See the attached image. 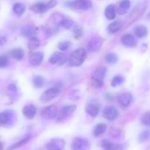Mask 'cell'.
<instances>
[{"instance_id":"2","label":"cell","mask_w":150,"mask_h":150,"mask_svg":"<svg viewBox=\"0 0 150 150\" xmlns=\"http://www.w3.org/2000/svg\"><path fill=\"white\" fill-rule=\"evenodd\" d=\"M106 74V68L105 67H98L92 76V86L95 89H99L103 86V79Z\"/></svg>"},{"instance_id":"11","label":"cell","mask_w":150,"mask_h":150,"mask_svg":"<svg viewBox=\"0 0 150 150\" xmlns=\"http://www.w3.org/2000/svg\"><path fill=\"white\" fill-rule=\"evenodd\" d=\"M65 145V142L62 139H53L48 142L46 149L48 150H62Z\"/></svg>"},{"instance_id":"22","label":"cell","mask_w":150,"mask_h":150,"mask_svg":"<svg viewBox=\"0 0 150 150\" xmlns=\"http://www.w3.org/2000/svg\"><path fill=\"white\" fill-rule=\"evenodd\" d=\"M130 0H122L120 2V5H119L118 10H117V13L119 15H124L129 10L130 7Z\"/></svg>"},{"instance_id":"28","label":"cell","mask_w":150,"mask_h":150,"mask_svg":"<svg viewBox=\"0 0 150 150\" xmlns=\"http://www.w3.org/2000/svg\"><path fill=\"white\" fill-rule=\"evenodd\" d=\"M11 56L15 59L18 60V61H21L24 57V51L20 48H15L11 51Z\"/></svg>"},{"instance_id":"15","label":"cell","mask_w":150,"mask_h":150,"mask_svg":"<svg viewBox=\"0 0 150 150\" xmlns=\"http://www.w3.org/2000/svg\"><path fill=\"white\" fill-rule=\"evenodd\" d=\"M146 7H147V3L146 2H143L138 5L130 14V18H131V21H133L136 20L139 17H140L144 13Z\"/></svg>"},{"instance_id":"17","label":"cell","mask_w":150,"mask_h":150,"mask_svg":"<svg viewBox=\"0 0 150 150\" xmlns=\"http://www.w3.org/2000/svg\"><path fill=\"white\" fill-rule=\"evenodd\" d=\"M133 101V96L129 92L120 94L118 96V102L121 105L124 107H127L130 105Z\"/></svg>"},{"instance_id":"14","label":"cell","mask_w":150,"mask_h":150,"mask_svg":"<svg viewBox=\"0 0 150 150\" xmlns=\"http://www.w3.org/2000/svg\"><path fill=\"white\" fill-rule=\"evenodd\" d=\"M48 62L52 64H59V65H62L66 62V58L64 54H63V53L57 51V52L54 53L51 56V57L48 59Z\"/></svg>"},{"instance_id":"16","label":"cell","mask_w":150,"mask_h":150,"mask_svg":"<svg viewBox=\"0 0 150 150\" xmlns=\"http://www.w3.org/2000/svg\"><path fill=\"white\" fill-rule=\"evenodd\" d=\"M101 146L103 150H123L124 146L120 144H114L108 139L102 141Z\"/></svg>"},{"instance_id":"35","label":"cell","mask_w":150,"mask_h":150,"mask_svg":"<svg viewBox=\"0 0 150 150\" xmlns=\"http://www.w3.org/2000/svg\"><path fill=\"white\" fill-rule=\"evenodd\" d=\"M150 138V130H145L142 131L139 136V141L141 143L145 142L147 141Z\"/></svg>"},{"instance_id":"36","label":"cell","mask_w":150,"mask_h":150,"mask_svg":"<svg viewBox=\"0 0 150 150\" xmlns=\"http://www.w3.org/2000/svg\"><path fill=\"white\" fill-rule=\"evenodd\" d=\"M70 42L68 40H64L61 41L58 43V48L60 51H64L66 50H67L69 48V47L70 46Z\"/></svg>"},{"instance_id":"9","label":"cell","mask_w":150,"mask_h":150,"mask_svg":"<svg viewBox=\"0 0 150 150\" xmlns=\"http://www.w3.org/2000/svg\"><path fill=\"white\" fill-rule=\"evenodd\" d=\"M103 42V40L100 37H95L92 38L87 43V50L90 52H95L100 50Z\"/></svg>"},{"instance_id":"33","label":"cell","mask_w":150,"mask_h":150,"mask_svg":"<svg viewBox=\"0 0 150 150\" xmlns=\"http://www.w3.org/2000/svg\"><path fill=\"white\" fill-rule=\"evenodd\" d=\"M125 78L122 76H116L111 80V86L113 87H116V86H119V85L122 84L124 83Z\"/></svg>"},{"instance_id":"41","label":"cell","mask_w":150,"mask_h":150,"mask_svg":"<svg viewBox=\"0 0 150 150\" xmlns=\"http://www.w3.org/2000/svg\"><path fill=\"white\" fill-rule=\"evenodd\" d=\"M73 33H74L75 38H79L82 35V29L81 28H76L73 30Z\"/></svg>"},{"instance_id":"27","label":"cell","mask_w":150,"mask_h":150,"mask_svg":"<svg viewBox=\"0 0 150 150\" xmlns=\"http://www.w3.org/2000/svg\"><path fill=\"white\" fill-rule=\"evenodd\" d=\"M40 41L36 37H32V38H29V41H28L27 46L30 51H35V49L38 48L40 46Z\"/></svg>"},{"instance_id":"10","label":"cell","mask_w":150,"mask_h":150,"mask_svg":"<svg viewBox=\"0 0 150 150\" xmlns=\"http://www.w3.org/2000/svg\"><path fill=\"white\" fill-rule=\"evenodd\" d=\"M121 42L127 48H135L138 44L136 38L131 34H125L121 37Z\"/></svg>"},{"instance_id":"24","label":"cell","mask_w":150,"mask_h":150,"mask_svg":"<svg viewBox=\"0 0 150 150\" xmlns=\"http://www.w3.org/2000/svg\"><path fill=\"white\" fill-rule=\"evenodd\" d=\"M123 23L121 21H116L112 22L111 23H110L108 26V32L111 34H115L117 32L121 29V28L122 27Z\"/></svg>"},{"instance_id":"39","label":"cell","mask_w":150,"mask_h":150,"mask_svg":"<svg viewBox=\"0 0 150 150\" xmlns=\"http://www.w3.org/2000/svg\"><path fill=\"white\" fill-rule=\"evenodd\" d=\"M9 64V59L5 56H0V68H4Z\"/></svg>"},{"instance_id":"45","label":"cell","mask_w":150,"mask_h":150,"mask_svg":"<svg viewBox=\"0 0 150 150\" xmlns=\"http://www.w3.org/2000/svg\"><path fill=\"white\" fill-rule=\"evenodd\" d=\"M148 18L150 19V13H149V14H148Z\"/></svg>"},{"instance_id":"29","label":"cell","mask_w":150,"mask_h":150,"mask_svg":"<svg viewBox=\"0 0 150 150\" xmlns=\"http://www.w3.org/2000/svg\"><path fill=\"white\" fill-rule=\"evenodd\" d=\"M32 83L33 86L37 89H40L45 84V80L43 78L40 76H36L32 79Z\"/></svg>"},{"instance_id":"43","label":"cell","mask_w":150,"mask_h":150,"mask_svg":"<svg viewBox=\"0 0 150 150\" xmlns=\"http://www.w3.org/2000/svg\"><path fill=\"white\" fill-rule=\"evenodd\" d=\"M57 1H56V0H50L48 2H47V4H48V7H49L50 9L55 7V6L57 5Z\"/></svg>"},{"instance_id":"21","label":"cell","mask_w":150,"mask_h":150,"mask_svg":"<svg viewBox=\"0 0 150 150\" xmlns=\"http://www.w3.org/2000/svg\"><path fill=\"white\" fill-rule=\"evenodd\" d=\"M85 111L91 117H95L99 113V108L98 105L94 103H88L85 107Z\"/></svg>"},{"instance_id":"32","label":"cell","mask_w":150,"mask_h":150,"mask_svg":"<svg viewBox=\"0 0 150 150\" xmlns=\"http://www.w3.org/2000/svg\"><path fill=\"white\" fill-rule=\"evenodd\" d=\"M29 139H30V135H26V136H25L23 139H22L21 140H20L19 142H16V144H14L13 145H12V146H10V149H17V148H18V147H20V146H23V145L26 144L29 142Z\"/></svg>"},{"instance_id":"18","label":"cell","mask_w":150,"mask_h":150,"mask_svg":"<svg viewBox=\"0 0 150 150\" xmlns=\"http://www.w3.org/2000/svg\"><path fill=\"white\" fill-rule=\"evenodd\" d=\"M23 114L28 120H32L36 115L37 108L33 105H26L23 108Z\"/></svg>"},{"instance_id":"4","label":"cell","mask_w":150,"mask_h":150,"mask_svg":"<svg viewBox=\"0 0 150 150\" xmlns=\"http://www.w3.org/2000/svg\"><path fill=\"white\" fill-rule=\"evenodd\" d=\"M92 5L91 0H74L73 1H70L67 4L69 7H71L74 10H83V11L90 9Z\"/></svg>"},{"instance_id":"1","label":"cell","mask_w":150,"mask_h":150,"mask_svg":"<svg viewBox=\"0 0 150 150\" xmlns=\"http://www.w3.org/2000/svg\"><path fill=\"white\" fill-rule=\"evenodd\" d=\"M86 57V51L84 48H79L70 54L68 59L69 65L71 67H79L81 65Z\"/></svg>"},{"instance_id":"3","label":"cell","mask_w":150,"mask_h":150,"mask_svg":"<svg viewBox=\"0 0 150 150\" xmlns=\"http://www.w3.org/2000/svg\"><path fill=\"white\" fill-rule=\"evenodd\" d=\"M61 93V89L59 86H53L45 90L41 95L40 98V100L42 103H47L52 100L55 99L59 94Z\"/></svg>"},{"instance_id":"42","label":"cell","mask_w":150,"mask_h":150,"mask_svg":"<svg viewBox=\"0 0 150 150\" xmlns=\"http://www.w3.org/2000/svg\"><path fill=\"white\" fill-rule=\"evenodd\" d=\"M8 90L13 93H16L17 92V86L14 83H11L8 86Z\"/></svg>"},{"instance_id":"23","label":"cell","mask_w":150,"mask_h":150,"mask_svg":"<svg viewBox=\"0 0 150 150\" xmlns=\"http://www.w3.org/2000/svg\"><path fill=\"white\" fill-rule=\"evenodd\" d=\"M105 16L108 20H114L116 18V7L114 4H109L105 10Z\"/></svg>"},{"instance_id":"44","label":"cell","mask_w":150,"mask_h":150,"mask_svg":"<svg viewBox=\"0 0 150 150\" xmlns=\"http://www.w3.org/2000/svg\"><path fill=\"white\" fill-rule=\"evenodd\" d=\"M7 42V38L4 35H0V45H3Z\"/></svg>"},{"instance_id":"34","label":"cell","mask_w":150,"mask_h":150,"mask_svg":"<svg viewBox=\"0 0 150 150\" xmlns=\"http://www.w3.org/2000/svg\"><path fill=\"white\" fill-rule=\"evenodd\" d=\"M60 25H61L62 27H64V29H71L72 27L74 25V21L71 19H68V18H64L62 19V21L60 23Z\"/></svg>"},{"instance_id":"6","label":"cell","mask_w":150,"mask_h":150,"mask_svg":"<svg viewBox=\"0 0 150 150\" xmlns=\"http://www.w3.org/2000/svg\"><path fill=\"white\" fill-rule=\"evenodd\" d=\"M76 108H77V106L75 105H65V106L62 107L59 112L58 115H57V122H60L66 120L67 117H70L71 114H73L76 111Z\"/></svg>"},{"instance_id":"37","label":"cell","mask_w":150,"mask_h":150,"mask_svg":"<svg viewBox=\"0 0 150 150\" xmlns=\"http://www.w3.org/2000/svg\"><path fill=\"white\" fill-rule=\"evenodd\" d=\"M141 121L144 125L150 127V112L144 114L143 117L141 119Z\"/></svg>"},{"instance_id":"19","label":"cell","mask_w":150,"mask_h":150,"mask_svg":"<svg viewBox=\"0 0 150 150\" xmlns=\"http://www.w3.org/2000/svg\"><path fill=\"white\" fill-rule=\"evenodd\" d=\"M49 9L50 8L48 7L47 3L42 2L36 3V4H32L30 7V10L33 11L34 13H44L48 11Z\"/></svg>"},{"instance_id":"31","label":"cell","mask_w":150,"mask_h":150,"mask_svg":"<svg viewBox=\"0 0 150 150\" xmlns=\"http://www.w3.org/2000/svg\"><path fill=\"white\" fill-rule=\"evenodd\" d=\"M118 61V56L114 52H110L105 56V62L108 64H115Z\"/></svg>"},{"instance_id":"30","label":"cell","mask_w":150,"mask_h":150,"mask_svg":"<svg viewBox=\"0 0 150 150\" xmlns=\"http://www.w3.org/2000/svg\"><path fill=\"white\" fill-rule=\"evenodd\" d=\"M13 10L17 16H21L24 13L25 10H26V7L23 4L21 3H16L13 5Z\"/></svg>"},{"instance_id":"7","label":"cell","mask_w":150,"mask_h":150,"mask_svg":"<svg viewBox=\"0 0 150 150\" xmlns=\"http://www.w3.org/2000/svg\"><path fill=\"white\" fill-rule=\"evenodd\" d=\"M16 120V114L14 111L7 110L0 113V126L11 125Z\"/></svg>"},{"instance_id":"38","label":"cell","mask_w":150,"mask_h":150,"mask_svg":"<svg viewBox=\"0 0 150 150\" xmlns=\"http://www.w3.org/2000/svg\"><path fill=\"white\" fill-rule=\"evenodd\" d=\"M51 16H52L54 22L57 25H60V23H61V21H62V19H64L63 16L60 14V13H54V14H53Z\"/></svg>"},{"instance_id":"26","label":"cell","mask_w":150,"mask_h":150,"mask_svg":"<svg viewBox=\"0 0 150 150\" xmlns=\"http://www.w3.org/2000/svg\"><path fill=\"white\" fill-rule=\"evenodd\" d=\"M107 125L104 123H99L95 126V129H94L93 134L95 137H99V136H102L105 132L106 131Z\"/></svg>"},{"instance_id":"40","label":"cell","mask_w":150,"mask_h":150,"mask_svg":"<svg viewBox=\"0 0 150 150\" xmlns=\"http://www.w3.org/2000/svg\"><path fill=\"white\" fill-rule=\"evenodd\" d=\"M111 134L112 135L113 137L115 138V139H119V138L122 136V131L117 130V129H114V130H111Z\"/></svg>"},{"instance_id":"20","label":"cell","mask_w":150,"mask_h":150,"mask_svg":"<svg viewBox=\"0 0 150 150\" xmlns=\"http://www.w3.org/2000/svg\"><path fill=\"white\" fill-rule=\"evenodd\" d=\"M21 34L26 38H31L32 37H35V35L37 34V29L35 26L27 25V26H25L22 28Z\"/></svg>"},{"instance_id":"5","label":"cell","mask_w":150,"mask_h":150,"mask_svg":"<svg viewBox=\"0 0 150 150\" xmlns=\"http://www.w3.org/2000/svg\"><path fill=\"white\" fill-rule=\"evenodd\" d=\"M90 147V143L86 139L76 137L73 139L71 148L73 150H88Z\"/></svg>"},{"instance_id":"25","label":"cell","mask_w":150,"mask_h":150,"mask_svg":"<svg viewBox=\"0 0 150 150\" xmlns=\"http://www.w3.org/2000/svg\"><path fill=\"white\" fill-rule=\"evenodd\" d=\"M134 34L139 38H143L146 37L148 34V29L146 26L144 25H139L134 29Z\"/></svg>"},{"instance_id":"13","label":"cell","mask_w":150,"mask_h":150,"mask_svg":"<svg viewBox=\"0 0 150 150\" xmlns=\"http://www.w3.org/2000/svg\"><path fill=\"white\" fill-rule=\"evenodd\" d=\"M44 54L42 52H35L32 54L29 57V62L30 64L33 67H38L42 64L43 61Z\"/></svg>"},{"instance_id":"8","label":"cell","mask_w":150,"mask_h":150,"mask_svg":"<svg viewBox=\"0 0 150 150\" xmlns=\"http://www.w3.org/2000/svg\"><path fill=\"white\" fill-rule=\"evenodd\" d=\"M58 109L55 105H48L45 107L41 111V117L45 120H52L57 117Z\"/></svg>"},{"instance_id":"12","label":"cell","mask_w":150,"mask_h":150,"mask_svg":"<svg viewBox=\"0 0 150 150\" xmlns=\"http://www.w3.org/2000/svg\"><path fill=\"white\" fill-rule=\"evenodd\" d=\"M103 115L104 118H105L108 121H114L117 118L118 111L115 107L109 105V106L105 107V109L103 110Z\"/></svg>"}]
</instances>
